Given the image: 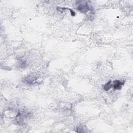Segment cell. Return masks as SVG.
Segmentation results:
<instances>
[{
  "label": "cell",
  "instance_id": "6da1fadb",
  "mask_svg": "<svg viewBox=\"0 0 133 133\" xmlns=\"http://www.w3.org/2000/svg\"><path fill=\"white\" fill-rule=\"evenodd\" d=\"M77 10L82 13H86L89 11L91 10V7L88 5L87 2L85 1H78Z\"/></svg>",
  "mask_w": 133,
  "mask_h": 133
},
{
  "label": "cell",
  "instance_id": "7a4b0ae2",
  "mask_svg": "<svg viewBox=\"0 0 133 133\" xmlns=\"http://www.w3.org/2000/svg\"><path fill=\"white\" fill-rule=\"evenodd\" d=\"M125 84V82H122L121 81L119 80H114L113 82V83H112V87L114 89H117L120 90L122 88V86Z\"/></svg>",
  "mask_w": 133,
  "mask_h": 133
},
{
  "label": "cell",
  "instance_id": "3957f363",
  "mask_svg": "<svg viewBox=\"0 0 133 133\" xmlns=\"http://www.w3.org/2000/svg\"><path fill=\"white\" fill-rule=\"evenodd\" d=\"M36 80H37V78H36L35 76H33V75H32V76H29L26 79V81L29 84H33V83H35V81Z\"/></svg>",
  "mask_w": 133,
  "mask_h": 133
},
{
  "label": "cell",
  "instance_id": "277c9868",
  "mask_svg": "<svg viewBox=\"0 0 133 133\" xmlns=\"http://www.w3.org/2000/svg\"><path fill=\"white\" fill-rule=\"evenodd\" d=\"M112 87V85L111 83V81H110L109 82L107 83L106 84H105V85L104 86V89L105 91H108Z\"/></svg>",
  "mask_w": 133,
  "mask_h": 133
}]
</instances>
